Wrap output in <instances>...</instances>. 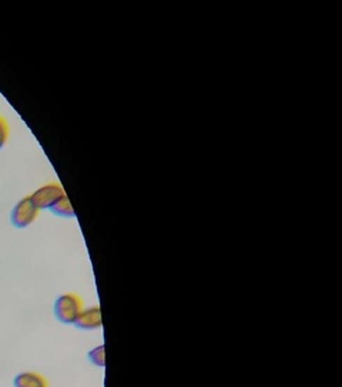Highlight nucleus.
I'll return each instance as SVG.
<instances>
[{"label": "nucleus", "instance_id": "obj_1", "mask_svg": "<svg viewBox=\"0 0 342 387\" xmlns=\"http://www.w3.org/2000/svg\"><path fill=\"white\" fill-rule=\"evenodd\" d=\"M84 309V302L80 295L75 292L62 293L56 299L53 312L56 319L65 325H75V322Z\"/></svg>", "mask_w": 342, "mask_h": 387}, {"label": "nucleus", "instance_id": "obj_2", "mask_svg": "<svg viewBox=\"0 0 342 387\" xmlns=\"http://www.w3.org/2000/svg\"><path fill=\"white\" fill-rule=\"evenodd\" d=\"M65 189L59 182H47L44 185H42L40 188H37L32 196V201L34 203V205L37 207L39 211L42 210H50L51 205L61 200L65 196Z\"/></svg>", "mask_w": 342, "mask_h": 387}, {"label": "nucleus", "instance_id": "obj_3", "mask_svg": "<svg viewBox=\"0 0 342 387\" xmlns=\"http://www.w3.org/2000/svg\"><path fill=\"white\" fill-rule=\"evenodd\" d=\"M39 212L40 211L37 210V207L32 201L30 196L25 197L12 210L11 222L15 228H19V229L27 228L29 225H32L36 221V218L39 217Z\"/></svg>", "mask_w": 342, "mask_h": 387}, {"label": "nucleus", "instance_id": "obj_4", "mask_svg": "<svg viewBox=\"0 0 342 387\" xmlns=\"http://www.w3.org/2000/svg\"><path fill=\"white\" fill-rule=\"evenodd\" d=\"M75 326L80 331H96L103 326L101 319V310L100 306H90L87 309H83L77 320L75 322Z\"/></svg>", "mask_w": 342, "mask_h": 387}, {"label": "nucleus", "instance_id": "obj_5", "mask_svg": "<svg viewBox=\"0 0 342 387\" xmlns=\"http://www.w3.org/2000/svg\"><path fill=\"white\" fill-rule=\"evenodd\" d=\"M15 387H49L47 379L37 372L19 373L13 380Z\"/></svg>", "mask_w": 342, "mask_h": 387}, {"label": "nucleus", "instance_id": "obj_6", "mask_svg": "<svg viewBox=\"0 0 342 387\" xmlns=\"http://www.w3.org/2000/svg\"><path fill=\"white\" fill-rule=\"evenodd\" d=\"M51 214H54L56 217H61V218H75L76 214H75V210H73V205L69 200V197L65 196L61 198V200H57L51 208H50Z\"/></svg>", "mask_w": 342, "mask_h": 387}, {"label": "nucleus", "instance_id": "obj_7", "mask_svg": "<svg viewBox=\"0 0 342 387\" xmlns=\"http://www.w3.org/2000/svg\"><path fill=\"white\" fill-rule=\"evenodd\" d=\"M87 359L90 363H93L97 367H104L106 366V348L104 345L97 346L94 349H91L87 353Z\"/></svg>", "mask_w": 342, "mask_h": 387}, {"label": "nucleus", "instance_id": "obj_8", "mask_svg": "<svg viewBox=\"0 0 342 387\" xmlns=\"http://www.w3.org/2000/svg\"><path fill=\"white\" fill-rule=\"evenodd\" d=\"M9 140V125L8 121L0 115V150H2Z\"/></svg>", "mask_w": 342, "mask_h": 387}]
</instances>
